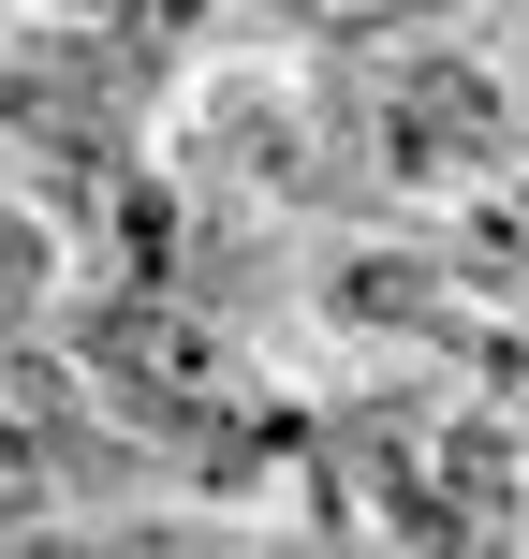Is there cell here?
Returning <instances> with one entry per match:
<instances>
[{
	"mask_svg": "<svg viewBox=\"0 0 529 559\" xmlns=\"http://www.w3.org/2000/svg\"><path fill=\"white\" fill-rule=\"evenodd\" d=\"M45 472H59V456H45V427H15V413H0V515H29V501H45Z\"/></svg>",
	"mask_w": 529,
	"mask_h": 559,
	"instance_id": "obj_1",
	"label": "cell"
},
{
	"mask_svg": "<svg viewBox=\"0 0 529 559\" xmlns=\"http://www.w3.org/2000/svg\"><path fill=\"white\" fill-rule=\"evenodd\" d=\"M29 295H45V236H29V222H0V324H15Z\"/></svg>",
	"mask_w": 529,
	"mask_h": 559,
	"instance_id": "obj_2",
	"label": "cell"
},
{
	"mask_svg": "<svg viewBox=\"0 0 529 559\" xmlns=\"http://www.w3.org/2000/svg\"><path fill=\"white\" fill-rule=\"evenodd\" d=\"M309 15H368V0H309Z\"/></svg>",
	"mask_w": 529,
	"mask_h": 559,
	"instance_id": "obj_3",
	"label": "cell"
},
{
	"mask_svg": "<svg viewBox=\"0 0 529 559\" xmlns=\"http://www.w3.org/2000/svg\"><path fill=\"white\" fill-rule=\"evenodd\" d=\"M29 559H88V545H29Z\"/></svg>",
	"mask_w": 529,
	"mask_h": 559,
	"instance_id": "obj_4",
	"label": "cell"
}]
</instances>
